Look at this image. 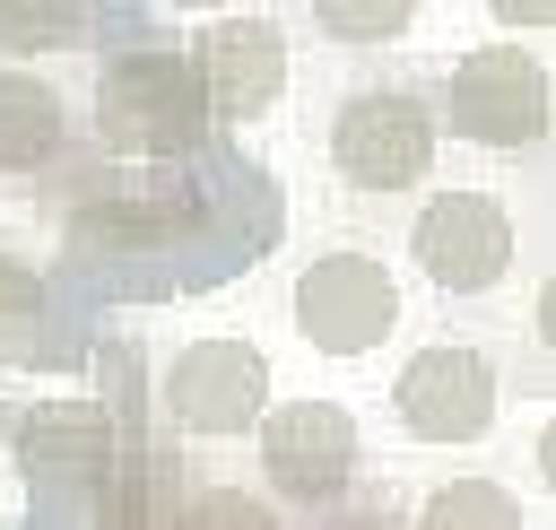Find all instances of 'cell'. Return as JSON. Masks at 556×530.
Here are the masks:
<instances>
[{"label":"cell","mask_w":556,"mask_h":530,"mask_svg":"<svg viewBox=\"0 0 556 530\" xmlns=\"http://www.w3.org/2000/svg\"><path fill=\"white\" fill-rule=\"evenodd\" d=\"M70 113H61V87L35 78V70H0V174H35L52 165Z\"/></svg>","instance_id":"obj_10"},{"label":"cell","mask_w":556,"mask_h":530,"mask_svg":"<svg viewBox=\"0 0 556 530\" xmlns=\"http://www.w3.org/2000/svg\"><path fill=\"white\" fill-rule=\"evenodd\" d=\"M391 408L417 443H478L495 426V365L478 348H417L391 382Z\"/></svg>","instance_id":"obj_7"},{"label":"cell","mask_w":556,"mask_h":530,"mask_svg":"<svg viewBox=\"0 0 556 530\" xmlns=\"http://www.w3.org/2000/svg\"><path fill=\"white\" fill-rule=\"evenodd\" d=\"M200 122L208 104H200L191 52H113L96 70V139L113 156H182Z\"/></svg>","instance_id":"obj_1"},{"label":"cell","mask_w":556,"mask_h":530,"mask_svg":"<svg viewBox=\"0 0 556 530\" xmlns=\"http://www.w3.org/2000/svg\"><path fill=\"white\" fill-rule=\"evenodd\" d=\"M191 78H200V104L226 113V122H261L278 96H287V35L269 17H217L191 52Z\"/></svg>","instance_id":"obj_9"},{"label":"cell","mask_w":556,"mask_h":530,"mask_svg":"<svg viewBox=\"0 0 556 530\" xmlns=\"http://www.w3.org/2000/svg\"><path fill=\"white\" fill-rule=\"evenodd\" d=\"M26 460L52 478H96L104 460H113V443H104V417L96 408H35L26 417Z\"/></svg>","instance_id":"obj_11"},{"label":"cell","mask_w":556,"mask_h":530,"mask_svg":"<svg viewBox=\"0 0 556 530\" xmlns=\"http://www.w3.org/2000/svg\"><path fill=\"white\" fill-rule=\"evenodd\" d=\"M261 469L287 504H330L348 495L356 478V417L330 408V400H287V408H261Z\"/></svg>","instance_id":"obj_6"},{"label":"cell","mask_w":556,"mask_h":530,"mask_svg":"<svg viewBox=\"0 0 556 530\" xmlns=\"http://www.w3.org/2000/svg\"><path fill=\"white\" fill-rule=\"evenodd\" d=\"M547 61L530 43H478L452 61V130L478 148H530L547 139Z\"/></svg>","instance_id":"obj_3"},{"label":"cell","mask_w":556,"mask_h":530,"mask_svg":"<svg viewBox=\"0 0 556 530\" xmlns=\"http://www.w3.org/2000/svg\"><path fill=\"white\" fill-rule=\"evenodd\" d=\"M408 252L443 295H486L513 269V217L495 191H434L408 226Z\"/></svg>","instance_id":"obj_5"},{"label":"cell","mask_w":556,"mask_h":530,"mask_svg":"<svg viewBox=\"0 0 556 530\" xmlns=\"http://www.w3.org/2000/svg\"><path fill=\"white\" fill-rule=\"evenodd\" d=\"M391 321H400V287L374 252H321L295 269V330L321 356H365L391 339Z\"/></svg>","instance_id":"obj_4"},{"label":"cell","mask_w":556,"mask_h":530,"mask_svg":"<svg viewBox=\"0 0 556 530\" xmlns=\"http://www.w3.org/2000/svg\"><path fill=\"white\" fill-rule=\"evenodd\" d=\"M313 17H321L339 43H391V35L417 17V0H313Z\"/></svg>","instance_id":"obj_17"},{"label":"cell","mask_w":556,"mask_h":530,"mask_svg":"<svg viewBox=\"0 0 556 530\" xmlns=\"http://www.w3.org/2000/svg\"><path fill=\"white\" fill-rule=\"evenodd\" d=\"M87 26V0H0V52H61Z\"/></svg>","instance_id":"obj_13"},{"label":"cell","mask_w":556,"mask_h":530,"mask_svg":"<svg viewBox=\"0 0 556 530\" xmlns=\"http://www.w3.org/2000/svg\"><path fill=\"white\" fill-rule=\"evenodd\" d=\"M269 400V365L261 348L243 339H191L174 365H165V408L191 426V434H243Z\"/></svg>","instance_id":"obj_8"},{"label":"cell","mask_w":556,"mask_h":530,"mask_svg":"<svg viewBox=\"0 0 556 530\" xmlns=\"http://www.w3.org/2000/svg\"><path fill=\"white\" fill-rule=\"evenodd\" d=\"M35 321H43V287L17 261H0V365H26L35 356Z\"/></svg>","instance_id":"obj_16"},{"label":"cell","mask_w":556,"mask_h":530,"mask_svg":"<svg viewBox=\"0 0 556 530\" xmlns=\"http://www.w3.org/2000/svg\"><path fill=\"white\" fill-rule=\"evenodd\" d=\"M495 17H504V26H547L556 0H495Z\"/></svg>","instance_id":"obj_18"},{"label":"cell","mask_w":556,"mask_h":530,"mask_svg":"<svg viewBox=\"0 0 556 530\" xmlns=\"http://www.w3.org/2000/svg\"><path fill=\"white\" fill-rule=\"evenodd\" d=\"M330 165L348 191H408L434 165V104L417 87H356L330 113Z\"/></svg>","instance_id":"obj_2"},{"label":"cell","mask_w":556,"mask_h":530,"mask_svg":"<svg viewBox=\"0 0 556 530\" xmlns=\"http://www.w3.org/2000/svg\"><path fill=\"white\" fill-rule=\"evenodd\" d=\"M174 9H226V0H174Z\"/></svg>","instance_id":"obj_19"},{"label":"cell","mask_w":556,"mask_h":530,"mask_svg":"<svg viewBox=\"0 0 556 530\" xmlns=\"http://www.w3.org/2000/svg\"><path fill=\"white\" fill-rule=\"evenodd\" d=\"M417 530H521V504L495 487V478H452L426 495Z\"/></svg>","instance_id":"obj_12"},{"label":"cell","mask_w":556,"mask_h":530,"mask_svg":"<svg viewBox=\"0 0 556 530\" xmlns=\"http://www.w3.org/2000/svg\"><path fill=\"white\" fill-rule=\"evenodd\" d=\"M96 235H113L122 252H139V243H165V235H182V209H148V200L87 209V217H78V243H96Z\"/></svg>","instance_id":"obj_15"},{"label":"cell","mask_w":556,"mask_h":530,"mask_svg":"<svg viewBox=\"0 0 556 530\" xmlns=\"http://www.w3.org/2000/svg\"><path fill=\"white\" fill-rule=\"evenodd\" d=\"M165 530H287V521L261 495H243V487H200V495H174Z\"/></svg>","instance_id":"obj_14"}]
</instances>
